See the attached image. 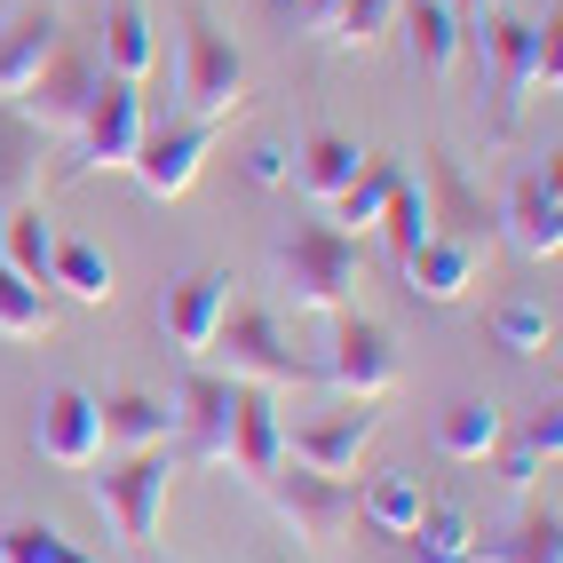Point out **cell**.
I'll list each match as a JSON object with an SVG mask.
<instances>
[{
  "instance_id": "cell-1",
  "label": "cell",
  "mask_w": 563,
  "mask_h": 563,
  "mask_svg": "<svg viewBox=\"0 0 563 563\" xmlns=\"http://www.w3.org/2000/svg\"><path fill=\"white\" fill-rule=\"evenodd\" d=\"M484 32H468V41L484 48V64H493V111L500 128H516V111L532 103L540 88L555 96L563 80V24H523V16H476Z\"/></svg>"
},
{
  "instance_id": "cell-2",
  "label": "cell",
  "mask_w": 563,
  "mask_h": 563,
  "mask_svg": "<svg viewBox=\"0 0 563 563\" xmlns=\"http://www.w3.org/2000/svg\"><path fill=\"white\" fill-rule=\"evenodd\" d=\"M278 278H286V302L294 310H350L357 286H365V254L350 231H333V222H302L286 246H278Z\"/></svg>"
},
{
  "instance_id": "cell-3",
  "label": "cell",
  "mask_w": 563,
  "mask_h": 563,
  "mask_svg": "<svg viewBox=\"0 0 563 563\" xmlns=\"http://www.w3.org/2000/svg\"><path fill=\"white\" fill-rule=\"evenodd\" d=\"M175 96H183V120H207V128H222L246 103V56H239V41L207 9H183V71H175Z\"/></svg>"
},
{
  "instance_id": "cell-4",
  "label": "cell",
  "mask_w": 563,
  "mask_h": 563,
  "mask_svg": "<svg viewBox=\"0 0 563 563\" xmlns=\"http://www.w3.org/2000/svg\"><path fill=\"white\" fill-rule=\"evenodd\" d=\"M167 493H175V461L159 453V444H152V453H128L120 468L96 476V508L111 516V532H120L128 548H152V540H159Z\"/></svg>"
},
{
  "instance_id": "cell-5",
  "label": "cell",
  "mask_w": 563,
  "mask_h": 563,
  "mask_svg": "<svg viewBox=\"0 0 563 563\" xmlns=\"http://www.w3.org/2000/svg\"><path fill=\"white\" fill-rule=\"evenodd\" d=\"M143 88L135 80H96L88 111H80V128H71V167L64 175H96V167H128L135 159V143H143Z\"/></svg>"
},
{
  "instance_id": "cell-6",
  "label": "cell",
  "mask_w": 563,
  "mask_h": 563,
  "mask_svg": "<svg viewBox=\"0 0 563 563\" xmlns=\"http://www.w3.org/2000/svg\"><path fill=\"white\" fill-rule=\"evenodd\" d=\"M254 493L271 500L294 523V540H310V548H333V540L350 532V516H357V493H350L342 476H310V468H294V461H278Z\"/></svg>"
},
{
  "instance_id": "cell-7",
  "label": "cell",
  "mask_w": 563,
  "mask_h": 563,
  "mask_svg": "<svg viewBox=\"0 0 563 563\" xmlns=\"http://www.w3.org/2000/svg\"><path fill=\"white\" fill-rule=\"evenodd\" d=\"M325 382L342 397H389L397 389V342L382 318H357V310H333V342H325Z\"/></svg>"
},
{
  "instance_id": "cell-8",
  "label": "cell",
  "mask_w": 563,
  "mask_h": 563,
  "mask_svg": "<svg viewBox=\"0 0 563 563\" xmlns=\"http://www.w3.org/2000/svg\"><path fill=\"white\" fill-rule=\"evenodd\" d=\"M96 80H103V64H96L88 48L64 41V48L41 64V80L16 96V120H24L32 135H71V128H80V111H88V96H96Z\"/></svg>"
},
{
  "instance_id": "cell-9",
  "label": "cell",
  "mask_w": 563,
  "mask_h": 563,
  "mask_svg": "<svg viewBox=\"0 0 563 563\" xmlns=\"http://www.w3.org/2000/svg\"><path fill=\"white\" fill-rule=\"evenodd\" d=\"M207 152H214V128H207V120L143 128L135 159H128V175H135V183H143V191H152V199H183V191H191V183H199Z\"/></svg>"
},
{
  "instance_id": "cell-10",
  "label": "cell",
  "mask_w": 563,
  "mask_h": 563,
  "mask_svg": "<svg viewBox=\"0 0 563 563\" xmlns=\"http://www.w3.org/2000/svg\"><path fill=\"white\" fill-rule=\"evenodd\" d=\"M214 350L231 357L239 382H262V389L302 382V365H294V350H286V333H278V318H271V310H222Z\"/></svg>"
},
{
  "instance_id": "cell-11",
  "label": "cell",
  "mask_w": 563,
  "mask_h": 563,
  "mask_svg": "<svg viewBox=\"0 0 563 563\" xmlns=\"http://www.w3.org/2000/svg\"><path fill=\"white\" fill-rule=\"evenodd\" d=\"M373 429H382L373 397H350V412H325V421L294 429V437H286V461H294V468H310V476H350L357 453L373 444Z\"/></svg>"
},
{
  "instance_id": "cell-12",
  "label": "cell",
  "mask_w": 563,
  "mask_h": 563,
  "mask_svg": "<svg viewBox=\"0 0 563 563\" xmlns=\"http://www.w3.org/2000/svg\"><path fill=\"white\" fill-rule=\"evenodd\" d=\"M500 222H508V246L516 254H532V262H555L563 254V183H555V159L516 175Z\"/></svg>"
},
{
  "instance_id": "cell-13",
  "label": "cell",
  "mask_w": 563,
  "mask_h": 563,
  "mask_svg": "<svg viewBox=\"0 0 563 563\" xmlns=\"http://www.w3.org/2000/svg\"><path fill=\"white\" fill-rule=\"evenodd\" d=\"M231 405H239V382H222V373H191L175 397V437H183V461H231Z\"/></svg>"
},
{
  "instance_id": "cell-14",
  "label": "cell",
  "mask_w": 563,
  "mask_h": 563,
  "mask_svg": "<svg viewBox=\"0 0 563 563\" xmlns=\"http://www.w3.org/2000/svg\"><path fill=\"white\" fill-rule=\"evenodd\" d=\"M32 444L56 468H96L103 461V429H96V397L88 389H48V405L32 412Z\"/></svg>"
},
{
  "instance_id": "cell-15",
  "label": "cell",
  "mask_w": 563,
  "mask_h": 563,
  "mask_svg": "<svg viewBox=\"0 0 563 563\" xmlns=\"http://www.w3.org/2000/svg\"><path fill=\"white\" fill-rule=\"evenodd\" d=\"M222 310H231V278H222V271H183L167 286V302H159V325H167V342L183 357H207Z\"/></svg>"
},
{
  "instance_id": "cell-16",
  "label": "cell",
  "mask_w": 563,
  "mask_h": 563,
  "mask_svg": "<svg viewBox=\"0 0 563 563\" xmlns=\"http://www.w3.org/2000/svg\"><path fill=\"white\" fill-rule=\"evenodd\" d=\"M64 48V16L48 9V0H32V9H16L9 24H0V103H16L32 80H41V64Z\"/></svg>"
},
{
  "instance_id": "cell-17",
  "label": "cell",
  "mask_w": 563,
  "mask_h": 563,
  "mask_svg": "<svg viewBox=\"0 0 563 563\" xmlns=\"http://www.w3.org/2000/svg\"><path fill=\"white\" fill-rule=\"evenodd\" d=\"M397 271H405V286L412 294H421V302H461V294L476 286V271H484V246H468V239H444V231H429L421 246H412L405 262H397Z\"/></svg>"
},
{
  "instance_id": "cell-18",
  "label": "cell",
  "mask_w": 563,
  "mask_h": 563,
  "mask_svg": "<svg viewBox=\"0 0 563 563\" xmlns=\"http://www.w3.org/2000/svg\"><path fill=\"white\" fill-rule=\"evenodd\" d=\"M286 461V429H278V405L262 382H239V405H231V468L246 484H262Z\"/></svg>"
},
{
  "instance_id": "cell-19",
  "label": "cell",
  "mask_w": 563,
  "mask_h": 563,
  "mask_svg": "<svg viewBox=\"0 0 563 563\" xmlns=\"http://www.w3.org/2000/svg\"><path fill=\"white\" fill-rule=\"evenodd\" d=\"M397 24H405V48H412V71H421V80H453V71H461L468 32H461L453 0H405Z\"/></svg>"
},
{
  "instance_id": "cell-20",
  "label": "cell",
  "mask_w": 563,
  "mask_h": 563,
  "mask_svg": "<svg viewBox=\"0 0 563 563\" xmlns=\"http://www.w3.org/2000/svg\"><path fill=\"white\" fill-rule=\"evenodd\" d=\"M96 429H103V444H120V453H152V444L175 437V405L143 397V389H120V397L96 405Z\"/></svg>"
},
{
  "instance_id": "cell-21",
  "label": "cell",
  "mask_w": 563,
  "mask_h": 563,
  "mask_svg": "<svg viewBox=\"0 0 563 563\" xmlns=\"http://www.w3.org/2000/svg\"><path fill=\"white\" fill-rule=\"evenodd\" d=\"M152 56H159V41H152V9L143 0H111L103 9V71L111 80H135L143 88V71H152Z\"/></svg>"
},
{
  "instance_id": "cell-22",
  "label": "cell",
  "mask_w": 563,
  "mask_h": 563,
  "mask_svg": "<svg viewBox=\"0 0 563 563\" xmlns=\"http://www.w3.org/2000/svg\"><path fill=\"white\" fill-rule=\"evenodd\" d=\"M421 476H405V468H382L357 493V523L365 532H382V540H412V523H421Z\"/></svg>"
},
{
  "instance_id": "cell-23",
  "label": "cell",
  "mask_w": 563,
  "mask_h": 563,
  "mask_svg": "<svg viewBox=\"0 0 563 563\" xmlns=\"http://www.w3.org/2000/svg\"><path fill=\"white\" fill-rule=\"evenodd\" d=\"M555 453H563V412L548 405V412H532L516 437H500V476H508V493H532V484L555 468Z\"/></svg>"
},
{
  "instance_id": "cell-24",
  "label": "cell",
  "mask_w": 563,
  "mask_h": 563,
  "mask_svg": "<svg viewBox=\"0 0 563 563\" xmlns=\"http://www.w3.org/2000/svg\"><path fill=\"white\" fill-rule=\"evenodd\" d=\"M0 262H9L16 278L48 286V262H56V222H48L41 207H32V199L0 214Z\"/></svg>"
},
{
  "instance_id": "cell-25",
  "label": "cell",
  "mask_w": 563,
  "mask_h": 563,
  "mask_svg": "<svg viewBox=\"0 0 563 563\" xmlns=\"http://www.w3.org/2000/svg\"><path fill=\"white\" fill-rule=\"evenodd\" d=\"M389 183H397V159H373L365 152V167L342 183V191L325 199V214H333V231H373V222H382V207H389Z\"/></svg>"
},
{
  "instance_id": "cell-26",
  "label": "cell",
  "mask_w": 563,
  "mask_h": 563,
  "mask_svg": "<svg viewBox=\"0 0 563 563\" xmlns=\"http://www.w3.org/2000/svg\"><path fill=\"white\" fill-rule=\"evenodd\" d=\"M500 437H508L500 405L468 397V405H453V412L437 421V453H444V461H493V453H500Z\"/></svg>"
},
{
  "instance_id": "cell-27",
  "label": "cell",
  "mask_w": 563,
  "mask_h": 563,
  "mask_svg": "<svg viewBox=\"0 0 563 563\" xmlns=\"http://www.w3.org/2000/svg\"><path fill=\"white\" fill-rule=\"evenodd\" d=\"M373 231L389 239V254L405 262L412 246H421L429 231H437V199H429V183H412L405 167H397V183H389V207H382V222H373Z\"/></svg>"
},
{
  "instance_id": "cell-28",
  "label": "cell",
  "mask_w": 563,
  "mask_h": 563,
  "mask_svg": "<svg viewBox=\"0 0 563 563\" xmlns=\"http://www.w3.org/2000/svg\"><path fill=\"white\" fill-rule=\"evenodd\" d=\"M357 167H365V152H357L350 135H310L302 152H294V183H302V191H310L318 207H325L333 191H342V183H350Z\"/></svg>"
},
{
  "instance_id": "cell-29",
  "label": "cell",
  "mask_w": 563,
  "mask_h": 563,
  "mask_svg": "<svg viewBox=\"0 0 563 563\" xmlns=\"http://www.w3.org/2000/svg\"><path fill=\"white\" fill-rule=\"evenodd\" d=\"M48 286H64L71 302H111V254L88 246V239H56V262H48Z\"/></svg>"
},
{
  "instance_id": "cell-30",
  "label": "cell",
  "mask_w": 563,
  "mask_h": 563,
  "mask_svg": "<svg viewBox=\"0 0 563 563\" xmlns=\"http://www.w3.org/2000/svg\"><path fill=\"white\" fill-rule=\"evenodd\" d=\"M397 9H405V0H325V16H318V32H325V41L333 48H373V41H382V32L397 24Z\"/></svg>"
},
{
  "instance_id": "cell-31",
  "label": "cell",
  "mask_w": 563,
  "mask_h": 563,
  "mask_svg": "<svg viewBox=\"0 0 563 563\" xmlns=\"http://www.w3.org/2000/svg\"><path fill=\"white\" fill-rule=\"evenodd\" d=\"M32 175H41V135L16 111H0V214L32 199Z\"/></svg>"
},
{
  "instance_id": "cell-32",
  "label": "cell",
  "mask_w": 563,
  "mask_h": 563,
  "mask_svg": "<svg viewBox=\"0 0 563 563\" xmlns=\"http://www.w3.org/2000/svg\"><path fill=\"white\" fill-rule=\"evenodd\" d=\"M48 325H56L48 294L32 286V278H16L9 262H0V342H41Z\"/></svg>"
},
{
  "instance_id": "cell-33",
  "label": "cell",
  "mask_w": 563,
  "mask_h": 563,
  "mask_svg": "<svg viewBox=\"0 0 563 563\" xmlns=\"http://www.w3.org/2000/svg\"><path fill=\"white\" fill-rule=\"evenodd\" d=\"M412 563H476V523L461 508H429L412 523Z\"/></svg>"
},
{
  "instance_id": "cell-34",
  "label": "cell",
  "mask_w": 563,
  "mask_h": 563,
  "mask_svg": "<svg viewBox=\"0 0 563 563\" xmlns=\"http://www.w3.org/2000/svg\"><path fill=\"white\" fill-rule=\"evenodd\" d=\"M476 563H563V523L523 516L508 540H476Z\"/></svg>"
},
{
  "instance_id": "cell-35",
  "label": "cell",
  "mask_w": 563,
  "mask_h": 563,
  "mask_svg": "<svg viewBox=\"0 0 563 563\" xmlns=\"http://www.w3.org/2000/svg\"><path fill=\"white\" fill-rule=\"evenodd\" d=\"M548 333H555V325H548L540 302H500V310H493V342L516 350V357H540V350H548Z\"/></svg>"
},
{
  "instance_id": "cell-36",
  "label": "cell",
  "mask_w": 563,
  "mask_h": 563,
  "mask_svg": "<svg viewBox=\"0 0 563 563\" xmlns=\"http://www.w3.org/2000/svg\"><path fill=\"white\" fill-rule=\"evenodd\" d=\"M71 540L56 532V523H9L0 532V563H64Z\"/></svg>"
},
{
  "instance_id": "cell-37",
  "label": "cell",
  "mask_w": 563,
  "mask_h": 563,
  "mask_svg": "<svg viewBox=\"0 0 563 563\" xmlns=\"http://www.w3.org/2000/svg\"><path fill=\"white\" fill-rule=\"evenodd\" d=\"M286 175H294V152H286V143H271V135H262V143H246V183H262V191H278Z\"/></svg>"
},
{
  "instance_id": "cell-38",
  "label": "cell",
  "mask_w": 563,
  "mask_h": 563,
  "mask_svg": "<svg viewBox=\"0 0 563 563\" xmlns=\"http://www.w3.org/2000/svg\"><path fill=\"white\" fill-rule=\"evenodd\" d=\"M278 9H286V16H310V24H318V16H325V0H278Z\"/></svg>"
},
{
  "instance_id": "cell-39",
  "label": "cell",
  "mask_w": 563,
  "mask_h": 563,
  "mask_svg": "<svg viewBox=\"0 0 563 563\" xmlns=\"http://www.w3.org/2000/svg\"><path fill=\"white\" fill-rule=\"evenodd\" d=\"M64 563H96V555H80V548H71V555H64Z\"/></svg>"
},
{
  "instance_id": "cell-40",
  "label": "cell",
  "mask_w": 563,
  "mask_h": 563,
  "mask_svg": "<svg viewBox=\"0 0 563 563\" xmlns=\"http://www.w3.org/2000/svg\"><path fill=\"white\" fill-rule=\"evenodd\" d=\"M468 9H476V16H484V0H468Z\"/></svg>"
}]
</instances>
